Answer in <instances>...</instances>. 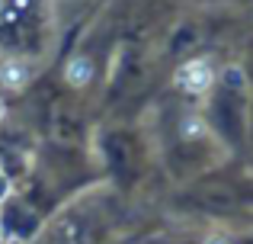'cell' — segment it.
<instances>
[{
  "instance_id": "6da1fadb",
  "label": "cell",
  "mask_w": 253,
  "mask_h": 244,
  "mask_svg": "<svg viewBox=\"0 0 253 244\" xmlns=\"http://www.w3.org/2000/svg\"><path fill=\"white\" fill-rule=\"evenodd\" d=\"M176 87L186 90V94H202V90L211 87V81H215V74H211V68L205 61H186L183 68L176 71Z\"/></svg>"
},
{
  "instance_id": "7a4b0ae2",
  "label": "cell",
  "mask_w": 253,
  "mask_h": 244,
  "mask_svg": "<svg viewBox=\"0 0 253 244\" xmlns=\"http://www.w3.org/2000/svg\"><path fill=\"white\" fill-rule=\"evenodd\" d=\"M0 81H3V87L19 90L26 81H29V71H26V64H19V61H6L3 68H0Z\"/></svg>"
},
{
  "instance_id": "3957f363",
  "label": "cell",
  "mask_w": 253,
  "mask_h": 244,
  "mask_svg": "<svg viewBox=\"0 0 253 244\" xmlns=\"http://www.w3.org/2000/svg\"><path fill=\"white\" fill-rule=\"evenodd\" d=\"M64 74H68V81L74 84V87H86V84H90V77H93V64L86 61V58H74V61L68 64V71H64Z\"/></svg>"
},
{
  "instance_id": "277c9868",
  "label": "cell",
  "mask_w": 253,
  "mask_h": 244,
  "mask_svg": "<svg viewBox=\"0 0 253 244\" xmlns=\"http://www.w3.org/2000/svg\"><path fill=\"white\" fill-rule=\"evenodd\" d=\"M6 193H10V177H6L3 170H0V202L6 199Z\"/></svg>"
},
{
  "instance_id": "5b68a950",
  "label": "cell",
  "mask_w": 253,
  "mask_h": 244,
  "mask_svg": "<svg viewBox=\"0 0 253 244\" xmlns=\"http://www.w3.org/2000/svg\"><path fill=\"white\" fill-rule=\"evenodd\" d=\"M205 244H228V238H218V235H211V238L205 241Z\"/></svg>"
},
{
  "instance_id": "8992f818",
  "label": "cell",
  "mask_w": 253,
  "mask_h": 244,
  "mask_svg": "<svg viewBox=\"0 0 253 244\" xmlns=\"http://www.w3.org/2000/svg\"><path fill=\"white\" fill-rule=\"evenodd\" d=\"M0 238H3V225H0Z\"/></svg>"
},
{
  "instance_id": "52a82bcc",
  "label": "cell",
  "mask_w": 253,
  "mask_h": 244,
  "mask_svg": "<svg viewBox=\"0 0 253 244\" xmlns=\"http://www.w3.org/2000/svg\"><path fill=\"white\" fill-rule=\"evenodd\" d=\"M0 113H3V106H0Z\"/></svg>"
}]
</instances>
